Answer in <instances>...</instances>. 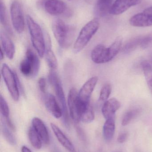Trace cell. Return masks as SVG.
<instances>
[{
    "mask_svg": "<svg viewBox=\"0 0 152 152\" xmlns=\"http://www.w3.org/2000/svg\"><path fill=\"white\" fill-rule=\"evenodd\" d=\"M52 28L54 37L59 46L63 49L68 48L74 38V28L60 19L54 20Z\"/></svg>",
    "mask_w": 152,
    "mask_h": 152,
    "instance_id": "cell-1",
    "label": "cell"
},
{
    "mask_svg": "<svg viewBox=\"0 0 152 152\" xmlns=\"http://www.w3.org/2000/svg\"><path fill=\"white\" fill-rule=\"evenodd\" d=\"M99 26V20L95 18L90 20L83 27L73 46L74 53H79L85 48L97 32Z\"/></svg>",
    "mask_w": 152,
    "mask_h": 152,
    "instance_id": "cell-2",
    "label": "cell"
},
{
    "mask_svg": "<svg viewBox=\"0 0 152 152\" xmlns=\"http://www.w3.org/2000/svg\"><path fill=\"white\" fill-rule=\"evenodd\" d=\"M26 21L33 46L38 55L43 58L45 54L46 45L43 30L39 25L29 15L27 16Z\"/></svg>",
    "mask_w": 152,
    "mask_h": 152,
    "instance_id": "cell-3",
    "label": "cell"
},
{
    "mask_svg": "<svg viewBox=\"0 0 152 152\" xmlns=\"http://www.w3.org/2000/svg\"><path fill=\"white\" fill-rule=\"evenodd\" d=\"M49 80L54 89L56 97L61 106V107L62 111L63 123L65 126L69 128L70 127L69 120L66 98L59 78L54 70H51L50 71L49 75Z\"/></svg>",
    "mask_w": 152,
    "mask_h": 152,
    "instance_id": "cell-4",
    "label": "cell"
},
{
    "mask_svg": "<svg viewBox=\"0 0 152 152\" xmlns=\"http://www.w3.org/2000/svg\"><path fill=\"white\" fill-rule=\"evenodd\" d=\"M68 104L70 117L75 123L78 124L80 121L82 114L90 106V103L82 102L79 97L77 90L73 88L69 93Z\"/></svg>",
    "mask_w": 152,
    "mask_h": 152,
    "instance_id": "cell-5",
    "label": "cell"
},
{
    "mask_svg": "<svg viewBox=\"0 0 152 152\" xmlns=\"http://www.w3.org/2000/svg\"><path fill=\"white\" fill-rule=\"evenodd\" d=\"M40 69V61L37 55L31 49H28L26 58L21 62V72L26 77H35L38 75Z\"/></svg>",
    "mask_w": 152,
    "mask_h": 152,
    "instance_id": "cell-6",
    "label": "cell"
},
{
    "mask_svg": "<svg viewBox=\"0 0 152 152\" xmlns=\"http://www.w3.org/2000/svg\"><path fill=\"white\" fill-rule=\"evenodd\" d=\"M1 75L12 99L15 102L18 101L20 94V82L16 73L13 72L6 64L2 66Z\"/></svg>",
    "mask_w": 152,
    "mask_h": 152,
    "instance_id": "cell-7",
    "label": "cell"
},
{
    "mask_svg": "<svg viewBox=\"0 0 152 152\" xmlns=\"http://www.w3.org/2000/svg\"><path fill=\"white\" fill-rule=\"evenodd\" d=\"M10 14L12 26L17 33L21 34L25 28V20L22 6L18 1H14L10 6Z\"/></svg>",
    "mask_w": 152,
    "mask_h": 152,
    "instance_id": "cell-8",
    "label": "cell"
},
{
    "mask_svg": "<svg viewBox=\"0 0 152 152\" xmlns=\"http://www.w3.org/2000/svg\"><path fill=\"white\" fill-rule=\"evenodd\" d=\"M47 13L52 16L65 14L68 10L66 4L61 0H43L41 2Z\"/></svg>",
    "mask_w": 152,
    "mask_h": 152,
    "instance_id": "cell-9",
    "label": "cell"
},
{
    "mask_svg": "<svg viewBox=\"0 0 152 152\" xmlns=\"http://www.w3.org/2000/svg\"><path fill=\"white\" fill-rule=\"evenodd\" d=\"M43 94L44 103L48 111L56 118H59L62 117V110L58 104L56 98L52 94L49 93H46Z\"/></svg>",
    "mask_w": 152,
    "mask_h": 152,
    "instance_id": "cell-10",
    "label": "cell"
},
{
    "mask_svg": "<svg viewBox=\"0 0 152 152\" xmlns=\"http://www.w3.org/2000/svg\"><path fill=\"white\" fill-rule=\"evenodd\" d=\"M91 59L96 64H104L110 61L109 47L102 44L96 45L91 52Z\"/></svg>",
    "mask_w": 152,
    "mask_h": 152,
    "instance_id": "cell-11",
    "label": "cell"
},
{
    "mask_svg": "<svg viewBox=\"0 0 152 152\" xmlns=\"http://www.w3.org/2000/svg\"><path fill=\"white\" fill-rule=\"evenodd\" d=\"M98 80V77L94 76L89 79L82 86L78 93L79 97L82 102L85 103H90L91 95Z\"/></svg>",
    "mask_w": 152,
    "mask_h": 152,
    "instance_id": "cell-12",
    "label": "cell"
},
{
    "mask_svg": "<svg viewBox=\"0 0 152 152\" xmlns=\"http://www.w3.org/2000/svg\"><path fill=\"white\" fill-rule=\"evenodd\" d=\"M140 0H116L109 11L112 15H118L128 10L140 2Z\"/></svg>",
    "mask_w": 152,
    "mask_h": 152,
    "instance_id": "cell-13",
    "label": "cell"
},
{
    "mask_svg": "<svg viewBox=\"0 0 152 152\" xmlns=\"http://www.w3.org/2000/svg\"><path fill=\"white\" fill-rule=\"evenodd\" d=\"M121 104L116 98H112L104 102L102 108V113L105 119L115 117L116 112L120 108Z\"/></svg>",
    "mask_w": 152,
    "mask_h": 152,
    "instance_id": "cell-14",
    "label": "cell"
},
{
    "mask_svg": "<svg viewBox=\"0 0 152 152\" xmlns=\"http://www.w3.org/2000/svg\"><path fill=\"white\" fill-rule=\"evenodd\" d=\"M131 26L137 27H146L152 26V17L143 12L133 16L129 20Z\"/></svg>",
    "mask_w": 152,
    "mask_h": 152,
    "instance_id": "cell-15",
    "label": "cell"
},
{
    "mask_svg": "<svg viewBox=\"0 0 152 152\" xmlns=\"http://www.w3.org/2000/svg\"><path fill=\"white\" fill-rule=\"evenodd\" d=\"M32 127L39 135L42 141L46 144L50 142L49 133L43 121L38 118H33L32 120Z\"/></svg>",
    "mask_w": 152,
    "mask_h": 152,
    "instance_id": "cell-16",
    "label": "cell"
},
{
    "mask_svg": "<svg viewBox=\"0 0 152 152\" xmlns=\"http://www.w3.org/2000/svg\"><path fill=\"white\" fill-rule=\"evenodd\" d=\"M51 127L60 143L70 152H76L74 145L61 129L54 123H51Z\"/></svg>",
    "mask_w": 152,
    "mask_h": 152,
    "instance_id": "cell-17",
    "label": "cell"
},
{
    "mask_svg": "<svg viewBox=\"0 0 152 152\" xmlns=\"http://www.w3.org/2000/svg\"><path fill=\"white\" fill-rule=\"evenodd\" d=\"M1 40L3 51L7 58L12 59L15 53V47L10 37L4 33H1Z\"/></svg>",
    "mask_w": 152,
    "mask_h": 152,
    "instance_id": "cell-18",
    "label": "cell"
},
{
    "mask_svg": "<svg viewBox=\"0 0 152 152\" xmlns=\"http://www.w3.org/2000/svg\"><path fill=\"white\" fill-rule=\"evenodd\" d=\"M112 0H98L95 5V11L99 17H104L109 13L112 4Z\"/></svg>",
    "mask_w": 152,
    "mask_h": 152,
    "instance_id": "cell-19",
    "label": "cell"
},
{
    "mask_svg": "<svg viewBox=\"0 0 152 152\" xmlns=\"http://www.w3.org/2000/svg\"><path fill=\"white\" fill-rule=\"evenodd\" d=\"M115 130V117L106 119L103 126V135L104 139L110 141L114 136Z\"/></svg>",
    "mask_w": 152,
    "mask_h": 152,
    "instance_id": "cell-20",
    "label": "cell"
},
{
    "mask_svg": "<svg viewBox=\"0 0 152 152\" xmlns=\"http://www.w3.org/2000/svg\"><path fill=\"white\" fill-rule=\"evenodd\" d=\"M47 44L48 45L47 46V48H46L45 54L46 59L50 68H51V70H55L58 67V61L56 56L51 49L50 41Z\"/></svg>",
    "mask_w": 152,
    "mask_h": 152,
    "instance_id": "cell-21",
    "label": "cell"
},
{
    "mask_svg": "<svg viewBox=\"0 0 152 152\" xmlns=\"http://www.w3.org/2000/svg\"><path fill=\"white\" fill-rule=\"evenodd\" d=\"M147 85L152 94V66L149 61H145L141 63Z\"/></svg>",
    "mask_w": 152,
    "mask_h": 152,
    "instance_id": "cell-22",
    "label": "cell"
},
{
    "mask_svg": "<svg viewBox=\"0 0 152 152\" xmlns=\"http://www.w3.org/2000/svg\"><path fill=\"white\" fill-rule=\"evenodd\" d=\"M142 36L137 37L128 42L122 48V51L125 53H129L134 51L139 46H141Z\"/></svg>",
    "mask_w": 152,
    "mask_h": 152,
    "instance_id": "cell-23",
    "label": "cell"
},
{
    "mask_svg": "<svg viewBox=\"0 0 152 152\" xmlns=\"http://www.w3.org/2000/svg\"><path fill=\"white\" fill-rule=\"evenodd\" d=\"M0 20L1 24L4 27L7 32L9 34H12V32L9 25L6 6L2 0L0 1Z\"/></svg>",
    "mask_w": 152,
    "mask_h": 152,
    "instance_id": "cell-24",
    "label": "cell"
},
{
    "mask_svg": "<svg viewBox=\"0 0 152 152\" xmlns=\"http://www.w3.org/2000/svg\"><path fill=\"white\" fill-rule=\"evenodd\" d=\"M29 139L31 145L37 150H40L42 146V139L33 127H30L28 132Z\"/></svg>",
    "mask_w": 152,
    "mask_h": 152,
    "instance_id": "cell-25",
    "label": "cell"
},
{
    "mask_svg": "<svg viewBox=\"0 0 152 152\" xmlns=\"http://www.w3.org/2000/svg\"><path fill=\"white\" fill-rule=\"evenodd\" d=\"M123 38L122 37H117L111 45L109 47L110 58L112 60L119 52L122 46Z\"/></svg>",
    "mask_w": 152,
    "mask_h": 152,
    "instance_id": "cell-26",
    "label": "cell"
},
{
    "mask_svg": "<svg viewBox=\"0 0 152 152\" xmlns=\"http://www.w3.org/2000/svg\"><path fill=\"white\" fill-rule=\"evenodd\" d=\"M1 130L4 137L6 141L12 145H15L16 143V139L12 132L11 130H12L7 126L3 120L2 121Z\"/></svg>",
    "mask_w": 152,
    "mask_h": 152,
    "instance_id": "cell-27",
    "label": "cell"
},
{
    "mask_svg": "<svg viewBox=\"0 0 152 152\" xmlns=\"http://www.w3.org/2000/svg\"><path fill=\"white\" fill-rule=\"evenodd\" d=\"M139 113H140V110L139 109H131L127 111L124 114L122 118V121H121V124L122 126H125L129 125L130 122L139 114Z\"/></svg>",
    "mask_w": 152,
    "mask_h": 152,
    "instance_id": "cell-28",
    "label": "cell"
},
{
    "mask_svg": "<svg viewBox=\"0 0 152 152\" xmlns=\"http://www.w3.org/2000/svg\"><path fill=\"white\" fill-rule=\"evenodd\" d=\"M94 118L95 114L93 109L90 105L81 115L80 121L84 123H91L94 120Z\"/></svg>",
    "mask_w": 152,
    "mask_h": 152,
    "instance_id": "cell-29",
    "label": "cell"
},
{
    "mask_svg": "<svg viewBox=\"0 0 152 152\" xmlns=\"http://www.w3.org/2000/svg\"><path fill=\"white\" fill-rule=\"evenodd\" d=\"M112 86L110 84H106L101 89L99 96V101L101 102H105L108 100L112 92Z\"/></svg>",
    "mask_w": 152,
    "mask_h": 152,
    "instance_id": "cell-30",
    "label": "cell"
},
{
    "mask_svg": "<svg viewBox=\"0 0 152 152\" xmlns=\"http://www.w3.org/2000/svg\"><path fill=\"white\" fill-rule=\"evenodd\" d=\"M0 109L2 116L4 118H9L10 110L7 102L3 97L1 95L0 96Z\"/></svg>",
    "mask_w": 152,
    "mask_h": 152,
    "instance_id": "cell-31",
    "label": "cell"
},
{
    "mask_svg": "<svg viewBox=\"0 0 152 152\" xmlns=\"http://www.w3.org/2000/svg\"><path fill=\"white\" fill-rule=\"evenodd\" d=\"M152 43V34L142 36L140 47L145 49Z\"/></svg>",
    "mask_w": 152,
    "mask_h": 152,
    "instance_id": "cell-32",
    "label": "cell"
},
{
    "mask_svg": "<svg viewBox=\"0 0 152 152\" xmlns=\"http://www.w3.org/2000/svg\"><path fill=\"white\" fill-rule=\"evenodd\" d=\"M38 87L40 91L43 94L46 93V80L44 78L41 77L39 79L38 81Z\"/></svg>",
    "mask_w": 152,
    "mask_h": 152,
    "instance_id": "cell-33",
    "label": "cell"
},
{
    "mask_svg": "<svg viewBox=\"0 0 152 152\" xmlns=\"http://www.w3.org/2000/svg\"><path fill=\"white\" fill-rule=\"evenodd\" d=\"M128 136L127 132H122L118 136L117 142L120 143H123L127 140Z\"/></svg>",
    "mask_w": 152,
    "mask_h": 152,
    "instance_id": "cell-34",
    "label": "cell"
},
{
    "mask_svg": "<svg viewBox=\"0 0 152 152\" xmlns=\"http://www.w3.org/2000/svg\"><path fill=\"white\" fill-rule=\"evenodd\" d=\"M76 131L79 139H81L82 141H85L86 139V136L83 129L79 127L78 126L76 127Z\"/></svg>",
    "mask_w": 152,
    "mask_h": 152,
    "instance_id": "cell-35",
    "label": "cell"
},
{
    "mask_svg": "<svg viewBox=\"0 0 152 152\" xmlns=\"http://www.w3.org/2000/svg\"><path fill=\"white\" fill-rule=\"evenodd\" d=\"M143 12L149 14V15H151V16L152 17V7H149V8L145 9V10L143 11Z\"/></svg>",
    "mask_w": 152,
    "mask_h": 152,
    "instance_id": "cell-36",
    "label": "cell"
},
{
    "mask_svg": "<svg viewBox=\"0 0 152 152\" xmlns=\"http://www.w3.org/2000/svg\"><path fill=\"white\" fill-rule=\"evenodd\" d=\"M21 152H32L26 146H23L21 148Z\"/></svg>",
    "mask_w": 152,
    "mask_h": 152,
    "instance_id": "cell-37",
    "label": "cell"
},
{
    "mask_svg": "<svg viewBox=\"0 0 152 152\" xmlns=\"http://www.w3.org/2000/svg\"><path fill=\"white\" fill-rule=\"evenodd\" d=\"M4 51L2 49V48L1 49V56H0V57H1V60H2L4 58Z\"/></svg>",
    "mask_w": 152,
    "mask_h": 152,
    "instance_id": "cell-38",
    "label": "cell"
},
{
    "mask_svg": "<svg viewBox=\"0 0 152 152\" xmlns=\"http://www.w3.org/2000/svg\"><path fill=\"white\" fill-rule=\"evenodd\" d=\"M149 62H150V63H151V65L152 66V56L151 58V60H150V61H149Z\"/></svg>",
    "mask_w": 152,
    "mask_h": 152,
    "instance_id": "cell-39",
    "label": "cell"
},
{
    "mask_svg": "<svg viewBox=\"0 0 152 152\" xmlns=\"http://www.w3.org/2000/svg\"><path fill=\"white\" fill-rule=\"evenodd\" d=\"M68 1H71V0H68Z\"/></svg>",
    "mask_w": 152,
    "mask_h": 152,
    "instance_id": "cell-40",
    "label": "cell"
}]
</instances>
